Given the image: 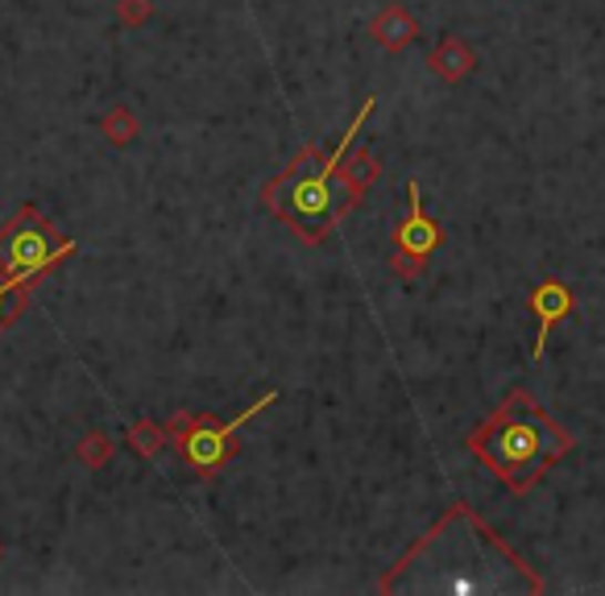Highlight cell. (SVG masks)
Wrapping results in <instances>:
<instances>
[{"mask_svg": "<svg viewBox=\"0 0 605 596\" xmlns=\"http://www.w3.org/2000/svg\"><path fill=\"white\" fill-rule=\"evenodd\" d=\"M378 178H382V166L369 150H357L336 171H316V166L290 162L274 183L262 187V204L283 224H290L307 245H319L352 207L366 199V191Z\"/></svg>", "mask_w": 605, "mask_h": 596, "instance_id": "3957f363", "label": "cell"}, {"mask_svg": "<svg viewBox=\"0 0 605 596\" xmlns=\"http://www.w3.org/2000/svg\"><path fill=\"white\" fill-rule=\"evenodd\" d=\"M129 448L137 455H158L162 448H171V443H166V427H158V423L129 427Z\"/></svg>", "mask_w": 605, "mask_h": 596, "instance_id": "7c38bea8", "label": "cell"}, {"mask_svg": "<svg viewBox=\"0 0 605 596\" xmlns=\"http://www.w3.org/2000/svg\"><path fill=\"white\" fill-rule=\"evenodd\" d=\"M30 286H17L13 278H4L0 274V331L13 328L17 319H21V311H25V302H30Z\"/></svg>", "mask_w": 605, "mask_h": 596, "instance_id": "8fae6325", "label": "cell"}, {"mask_svg": "<svg viewBox=\"0 0 605 596\" xmlns=\"http://www.w3.org/2000/svg\"><path fill=\"white\" fill-rule=\"evenodd\" d=\"M75 253V240L63 236L38 204H21L0 224V274L17 286H38L50 269Z\"/></svg>", "mask_w": 605, "mask_h": 596, "instance_id": "277c9868", "label": "cell"}, {"mask_svg": "<svg viewBox=\"0 0 605 596\" xmlns=\"http://www.w3.org/2000/svg\"><path fill=\"white\" fill-rule=\"evenodd\" d=\"M464 448L478 455L514 497H526L543 481V472L573 452L576 440L568 435V427H560L540 407L535 393L510 390L498 402L494 414L481 427H473V435L464 440Z\"/></svg>", "mask_w": 605, "mask_h": 596, "instance_id": "7a4b0ae2", "label": "cell"}, {"mask_svg": "<svg viewBox=\"0 0 605 596\" xmlns=\"http://www.w3.org/2000/svg\"><path fill=\"white\" fill-rule=\"evenodd\" d=\"M526 307H531L535 323H540V336H535V348H531V357L540 361L543 352H547V336L573 315V290L560 282V278H543V282L531 290Z\"/></svg>", "mask_w": 605, "mask_h": 596, "instance_id": "52a82bcc", "label": "cell"}, {"mask_svg": "<svg viewBox=\"0 0 605 596\" xmlns=\"http://www.w3.org/2000/svg\"><path fill=\"white\" fill-rule=\"evenodd\" d=\"M150 13H154L150 0H121V21H125V25H142Z\"/></svg>", "mask_w": 605, "mask_h": 596, "instance_id": "5bb4252c", "label": "cell"}, {"mask_svg": "<svg viewBox=\"0 0 605 596\" xmlns=\"http://www.w3.org/2000/svg\"><path fill=\"white\" fill-rule=\"evenodd\" d=\"M100 133L109 137V145H116V150H121V145H129L133 137H137V133H142V125H137V116H133L125 104H112V109L100 116Z\"/></svg>", "mask_w": 605, "mask_h": 596, "instance_id": "30bf717a", "label": "cell"}, {"mask_svg": "<svg viewBox=\"0 0 605 596\" xmlns=\"http://www.w3.org/2000/svg\"><path fill=\"white\" fill-rule=\"evenodd\" d=\"M428 66L435 71V79H444V83H461V79H469L473 71H478V54H473V47H469L464 38L448 33V38H440V42L431 47Z\"/></svg>", "mask_w": 605, "mask_h": 596, "instance_id": "9c48e42d", "label": "cell"}, {"mask_svg": "<svg viewBox=\"0 0 605 596\" xmlns=\"http://www.w3.org/2000/svg\"><path fill=\"white\" fill-rule=\"evenodd\" d=\"M369 38L382 50H390V54H399V50H407L419 38V21H414L407 4H386L382 13L369 21Z\"/></svg>", "mask_w": 605, "mask_h": 596, "instance_id": "ba28073f", "label": "cell"}, {"mask_svg": "<svg viewBox=\"0 0 605 596\" xmlns=\"http://www.w3.org/2000/svg\"><path fill=\"white\" fill-rule=\"evenodd\" d=\"M75 455H80V464H88V469H104L112 460V440L109 435H100V431H88L83 443L75 448Z\"/></svg>", "mask_w": 605, "mask_h": 596, "instance_id": "4fadbf2b", "label": "cell"}, {"mask_svg": "<svg viewBox=\"0 0 605 596\" xmlns=\"http://www.w3.org/2000/svg\"><path fill=\"white\" fill-rule=\"evenodd\" d=\"M0 559H4V547H0Z\"/></svg>", "mask_w": 605, "mask_h": 596, "instance_id": "9a60e30c", "label": "cell"}, {"mask_svg": "<svg viewBox=\"0 0 605 596\" xmlns=\"http://www.w3.org/2000/svg\"><path fill=\"white\" fill-rule=\"evenodd\" d=\"M399 584L402 593H502V588H526L543 593L547 584L531 572L523 555L506 547L469 505H452L399 564L378 580V593H390Z\"/></svg>", "mask_w": 605, "mask_h": 596, "instance_id": "6da1fadb", "label": "cell"}, {"mask_svg": "<svg viewBox=\"0 0 605 596\" xmlns=\"http://www.w3.org/2000/svg\"><path fill=\"white\" fill-rule=\"evenodd\" d=\"M444 245V228L431 220L428 207H423V195H419V183L407 187V220L394 228V257H390V269L399 278H419V269L428 266V257Z\"/></svg>", "mask_w": 605, "mask_h": 596, "instance_id": "8992f818", "label": "cell"}, {"mask_svg": "<svg viewBox=\"0 0 605 596\" xmlns=\"http://www.w3.org/2000/svg\"><path fill=\"white\" fill-rule=\"evenodd\" d=\"M278 402V393H266L249 407L240 410L237 419H212V414H178L175 423H166V443L183 455V464L195 472V476H216V472L237 455V431L254 414H262L266 407Z\"/></svg>", "mask_w": 605, "mask_h": 596, "instance_id": "5b68a950", "label": "cell"}]
</instances>
